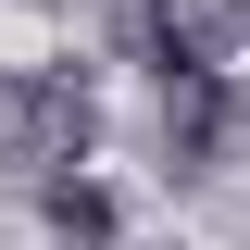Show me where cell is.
I'll use <instances>...</instances> for the list:
<instances>
[{
	"mask_svg": "<svg viewBox=\"0 0 250 250\" xmlns=\"http://www.w3.org/2000/svg\"><path fill=\"white\" fill-rule=\"evenodd\" d=\"M238 25H250V0H150V62L163 75H225V50H238Z\"/></svg>",
	"mask_w": 250,
	"mask_h": 250,
	"instance_id": "1",
	"label": "cell"
},
{
	"mask_svg": "<svg viewBox=\"0 0 250 250\" xmlns=\"http://www.w3.org/2000/svg\"><path fill=\"white\" fill-rule=\"evenodd\" d=\"M25 125H38V150H88V88H75V75H38Z\"/></svg>",
	"mask_w": 250,
	"mask_h": 250,
	"instance_id": "4",
	"label": "cell"
},
{
	"mask_svg": "<svg viewBox=\"0 0 250 250\" xmlns=\"http://www.w3.org/2000/svg\"><path fill=\"white\" fill-rule=\"evenodd\" d=\"M38 213H50L75 250H113V238H125V200H113L100 175H50V188H38Z\"/></svg>",
	"mask_w": 250,
	"mask_h": 250,
	"instance_id": "3",
	"label": "cell"
},
{
	"mask_svg": "<svg viewBox=\"0 0 250 250\" xmlns=\"http://www.w3.org/2000/svg\"><path fill=\"white\" fill-rule=\"evenodd\" d=\"M163 150L175 163H213L225 150V75H163Z\"/></svg>",
	"mask_w": 250,
	"mask_h": 250,
	"instance_id": "2",
	"label": "cell"
}]
</instances>
